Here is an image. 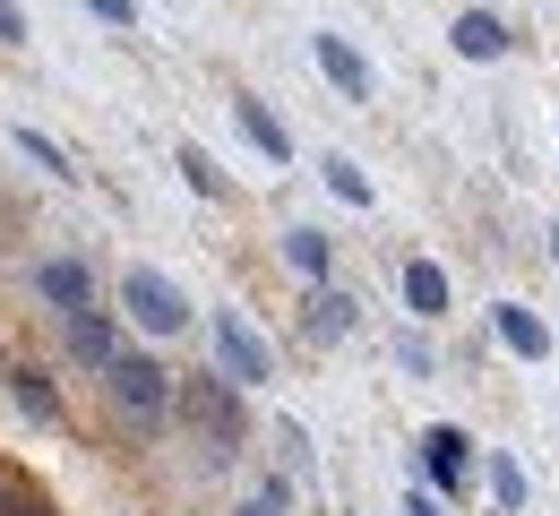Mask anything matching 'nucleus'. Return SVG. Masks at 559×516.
I'll list each match as a JSON object with an SVG mask.
<instances>
[{"mask_svg": "<svg viewBox=\"0 0 559 516\" xmlns=\"http://www.w3.org/2000/svg\"><path fill=\"white\" fill-rule=\"evenodd\" d=\"M173 396H181L190 431L207 447V465H224V456L241 447V396H233V379H190V387H173Z\"/></svg>", "mask_w": 559, "mask_h": 516, "instance_id": "f257e3e1", "label": "nucleus"}, {"mask_svg": "<svg viewBox=\"0 0 559 516\" xmlns=\"http://www.w3.org/2000/svg\"><path fill=\"white\" fill-rule=\"evenodd\" d=\"M104 387H112V405L139 413V422H164V413H173V370L155 362V353H112V362H104Z\"/></svg>", "mask_w": 559, "mask_h": 516, "instance_id": "f03ea898", "label": "nucleus"}, {"mask_svg": "<svg viewBox=\"0 0 559 516\" xmlns=\"http://www.w3.org/2000/svg\"><path fill=\"white\" fill-rule=\"evenodd\" d=\"M121 310L139 319L146 336H181V327H190L181 285H173V276H155V267H130V276H121Z\"/></svg>", "mask_w": 559, "mask_h": 516, "instance_id": "7ed1b4c3", "label": "nucleus"}, {"mask_svg": "<svg viewBox=\"0 0 559 516\" xmlns=\"http://www.w3.org/2000/svg\"><path fill=\"white\" fill-rule=\"evenodd\" d=\"M207 336H215V362H224V379H233V387H259V379H276L267 345H259V336H250V327H241L233 310H215V319H207Z\"/></svg>", "mask_w": 559, "mask_h": 516, "instance_id": "20e7f679", "label": "nucleus"}, {"mask_svg": "<svg viewBox=\"0 0 559 516\" xmlns=\"http://www.w3.org/2000/svg\"><path fill=\"white\" fill-rule=\"evenodd\" d=\"M35 293L70 319V310H95V276H86V259H44L35 267Z\"/></svg>", "mask_w": 559, "mask_h": 516, "instance_id": "39448f33", "label": "nucleus"}, {"mask_svg": "<svg viewBox=\"0 0 559 516\" xmlns=\"http://www.w3.org/2000/svg\"><path fill=\"white\" fill-rule=\"evenodd\" d=\"M310 52H319V70H328V86H345V104H370V86H379V77H370V61L353 52L345 35H319Z\"/></svg>", "mask_w": 559, "mask_h": 516, "instance_id": "423d86ee", "label": "nucleus"}, {"mask_svg": "<svg viewBox=\"0 0 559 516\" xmlns=\"http://www.w3.org/2000/svg\"><path fill=\"white\" fill-rule=\"evenodd\" d=\"M61 336H70V353L86 370H104L112 353H121V336H112V319H104V310H70V319H61Z\"/></svg>", "mask_w": 559, "mask_h": 516, "instance_id": "0eeeda50", "label": "nucleus"}, {"mask_svg": "<svg viewBox=\"0 0 559 516\" xmlns=\"http://www.w3.org/2000/svg\"><path fill=\"white\" fill-rule=\"evenodd\" d=\"M490 327H499V345H508V353H525V362H543V353H551V327H543L525 301H499V310H490Z\"/></svg>", "mask_w": 559, "mask_h": 516, "instance_id": "6e6552de", "label": "nucleus"}, {"mask_svg": "<svg viewBox=\"0 0 559 516\" xmlns=\"http://www.w3.org/2000/svg\"><path fill=\"white\" fill-rule=\"evenodd\" d=\"M405 310H414V319H439V310H448V267H439V259H405Z\"/></svg>", "mask_w": 559, "mask_h": 516, "instance_id": "1a4fd4ad", "label": "nucleus"}, {"mask_svg": "<svg viewBox=\"0 0 559 516\" xmlns=\"http://www.w3.org/2000/svg\"><path fill=\"white\" fill-rule=\"evenodd\" d=\"M448 44H456L465 61H499V52H508V26H499V17H483V9H465V17L448 26Z\"/></svg>", "mask_w": 559, "mask_h": 516, "instance_id": "9d476101", "label": "nucleus"}, {"mask_svg": "<svg viewBox=\"0 0 559 516\" xmlns=\"http://www.w3.org/2000/svg\"><path fill=\"white\" fill-rule=\"evenodd\" d=\"M465 431H456V422H430V431H421V465H430V473H439V482H465Z\"/></svg>", "mask_w": 559, "mask_h": 516, "instance_id": "9b49d317", "label": "nucleus"}, {"mask_svg": "<svg viewBox=\"0 0 559 516\" xmlns=\"http://www.w3.org/2000/svg\"><path fill=\"white\" fill-rule=\"evenodd\" d=\"M233 121L250 130V147H259V155H276V164L293 155V139H284V121L267 112V104H250V95H241V104H233Z\"/></svg>", "mask_w": 559, "mask_h": 516, "instance_id": "f8f14e48", "label": "nucleus"}, {"mask_svg": "<svg viewBox=\"0 0 559 516\" xmlns=\"http://www.w3.org/2000/svg\"><path fill=\"white\" fill-rule=\"evenodd\" d=\"M9 396H17V413H26V422H61V405H52L44 370H9Z\"/></svg>", "mask_w": 559, "mask_h": 516, "instance_id": "ddd939ff", "label": "nucleus"}, {"mask_svg": "<svg viewBox=\"0 0 559 516\" xmlns=\"http://www.w3.org/2000/svg\"><path fill=\"white\" fill-rule=\"evenodd\" d=\"M336 336H353V293H319L310 301V345H336Z\"/></svg>", "mask_w": 559, "mask_h": 516, "instance_id": "4468645a", "label": "nucleus"}, {"mask_svg": "<svg viewBox=\"0 0 559 516\" xmlns=\"http://www.w3.org/2000/svg\"><path fill=\"white\" fill-rule=\"evenodd\" d=\"M319 172H328V190H336L345 207H370V172H361V164H345V155H328Z\"/></svg>", "mask_w": 559, "mask_h": 516, "instance_id": "2eb2a0df", "label": "nucleus"}, {"mask_svg": "<svg viewBox=\"0 0 559 516\" xmlns=\"http://www.w3.org/2000/svg\"><path fill=\"white\" fill-rule=\"evenodd\" d=\"M284 259H293L301 276H328V232H310V224H301V232H284Z\"/></svg>", "mask_w": 559, "mask_h": 516, "instance_id": "dca6fc26", "label": "nucleus"}, {"mask_svg": "<svg viewBox=\"0 0 559 516\" xmlns=\"http://www.w3.org/2000/svg\"><path fill=\"white\" fill-rule=\"evenodd\" d=\"M490 500L499 508H525V465L516 456H490Z\"/></svg>", "mask_w": 559, "mask_h": 516, "instance_id": "f3484780", "label": "nucleus"}, {"mask_svg": "<svg viewBox=\"0 0 559 516\" xmlns=\"http://www.w3.org/2000/svg\"><path fill=\"white\" fill-rule=\"evenodd\" d=\"M181 181H190L199 199H224V172H215V155H207V147H181Z\"/></svg>", "mask_w": 559, "mask_h": 516, "instance_id": "a211bd4d", "label": "nucleus"}, {"mask_svg": "<svg viewBox=\"0 0 559 516\" xmlns=\"http://www.w3.org/2000/svg\"><path fill=\"white\" fill-rule=\"evenodd\" d=\"M17 147L35 155V164H44V172H61V181H70V155L52 147V139H44V130H17Z\"/></svg>", "mask_w": 559, "mask_h": 516, "instance_id": "6ab92c4d", "label": "nucleus"}, {"mask_svg": "<svg viewBox=\"0 0 559 516\" xmlns=\"http://www.w3.org/2000/svg\"><path fill=\"white\" fill-rule=\"evenodd\" d=\"M284 508H293V491H284V482H259V491L241 500V516H284Z\"/></svg>", "mask_w": 559, "mask_h": 516, "instance_id": "aec40b11", "label": "nucleus"}, {"mask_svg": "<svg viewBox=\"0 0 559 516\" xmlns=\"http://www.w3.org/2000/svg\"><path fill=\"white\" fill-rule=\"evenodd\" d=\"M86 9H95L104 26H139V0H86Z\"/></svg>", "mask_w": 559, "mask_h": 516, "instance_id": "412c9836", "label": "nucleus"}, {"mask_svg": "<svg viewBox=\"0 0 559 516\" xmlns=\"http://www.w3.org/2000/svg\"><path fill=\"white\" fill-rule=\"evenodd\" d=\"M0 44H26V17H17V0H0Z\"/></svg>", "mask_w": 559, "mask_h": 516, "instance_id": "4be33fe9", "label": "nucleus"}, {"mask_svg": "<svg viewBox=\"0 0 559 516\" xmlns=\"http://www.w3.org/2000/svg\"><path fill=\"white\" fill-rule=\"evenodd\" d=\"M405 516H439V500H421V491H405Z\"/></svg>", "mask_w": 559, "mask_h": 516, "instance_id": "5701e85b", "label": "nucleus"}, {"mask_svg": "<svg viewBox=\"0 0 559 516\" xmlns=\"http://www.w3.org/2000/svg\"><path fill=\"white\" fill-rule=\"evenodd\" d=\"M0 516H9V500H0Z\"/></svg>", "mask_w": 559, "mask_h": 516, "instance_id": "b1692460", "label": "nucleus"}, {"mask_svg": "<svg viewBox=\"0 0 559 516\" xmlns=\"http://www.w3.org/2000/svg\"><path fill=\"white\" fill-rule=\"evenodd\" d=\"M26 516H44V508H26Z\"/></svg>", "mask_w": 559, "mask_h": 516, "instance_id": "393cba45", "label": "nucleus"}]
</instances>
